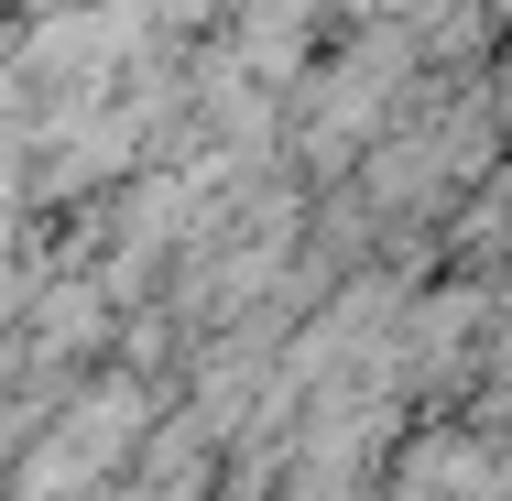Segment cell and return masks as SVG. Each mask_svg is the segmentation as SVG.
<instances>
[{
  "label": "cell",
  "mask_w": 512,
  "mask_h": 501,
  "mask_svg": "<svg viewBox=\"0 0 512 501\" xmlns=\"http://www.w3.org/2000/svg\"><path fill=\"white\" fill-rule=\"evenodd\" d=\"M142 436H153V393H142V382H99V393H77L44 436H33V469L11 480V501H77V491H99L120 458H142Z\"/></svg>",
  "instance_id": "1"
},
{
  "label": "cell",
  "mask_w": 512,
  "mask_h": 501,
  "mask_svg": "<svg viewBox=\"0 0 512 501\" xmlns=\"http://www.w3.org/2000/svg\"><path fill=\"white\" fill-rule=\"evenodd\" d=\"M99 338V284H55V305L33 316V349L55 360V349H88Z\"/></svg>",
  "instance_id": "2"
}]
</instances>
